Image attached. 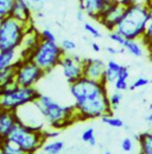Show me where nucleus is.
<instances>
[{"label":"nucleus","mask_w":152,"mask_h":154,"mask_svg":"<svg viewBox=\"0 0 152 154\" xmlns=\"http://www.w3.org/2000/svg\"><path fill=\"white\" fill-rule=\"evenodd\" d=\"M69 91L74 99L78 121L96 119L112 114L107 85L86 77L69 84Z\"/></svg>","instance_id":"obj_1"},{"label":"nucleus","mask_w":152,"mask_h":154,"mask_svg":"<svg viewBox=\"0 0 152 154\" xmlns=\"http://www.w3.org/2000/svg\"><path fill=\"white\" fill-rule=\"evenodd\" d=\"M35 104L51 129H64L78 121L74 105H63L48 94L39 93Z\"/></svg>","instance_id":"obj_2"},{"label":"nucleus","mask_w":152,"mask_h":154,"mask_svg":"<svg viewBox=\"0 0 152 154\" xmlns=\"http://www.w3.org/2000/svg\"><path fill=\"white\" fill-rule=\"evenodd\" d=\"M149 18V7L146 2L132 0L124 13L122 19L116 25L115 31L126 39H142L145 35Z\"/></svg>","instance_id":"obj_3"},{"label":"nucleus","mask_w":152,"mask_h":154,"mask_svg":"<svg viewBox=\"0 0 152 154\" xmlns=\"http://www.w3.org/2000/svg\"><path fill=\"white\" fill-rule=\"evenodd\" d=\"M7 140L19 146L26 153L36 154L42 149L43 145L46 142L48 139L43 129L34 128L22 122H18Z\"/></svg>","instance_id":"obj_4"},{"label":"nucleus","mask_w":152,"mask_h":154,"mask_svg":"<svg viewBox=\"0 0 152 154\" xmlns=\"http://www.w3.org/2000/svg\"><path fill=\"white\" fill-rule=\"evenodd\" d=\"M39 92L36 87H24L13 85L0 90V109L17 111L22 106L36 102Z\"/></svg>","instance_id":"obj_5"},{"label":"nucleus","mask_w":152,"mask_h":154,"mask_svg":"<svg viewBox=\"0 0 152 154\" xmlns=\"http://www.w3.org/2000/svg\"><path fill=\"white\" fill-rule=\"evenodd\" d=\"M29 26L12 16L0 19V51L18 50Z\"/></svg>","instance_id":"obj_6"},{"label":"nucleus","mask_w":152,"mask_h":154,"mask_svg":"<svg viewBox=\"0 0 152 154\" xmlns=\"http://www.w3.org/2000/svg\"><path fill=\"white\" fill-rule=\"evenodd\" d=\"M64 55L60 43L50 41H40L36 49L30 54L29 59L40 67L45 74L60 66V62Z\"/></svg>","instance_id":"obj_7"},{"label":"nucleus","mask_w":152,"mask_h":154,"mask_svg":"<svg viewBox=\"0 0 152 154\" xmlns=\"http://www.w3.org/2000/svg\"><path fill=\"white\" fill-rule=\"evenodd\" d=\"M45 75V72L29 57L20 59L16 63V85L35 87Z\"/></svg>","instance_id":"obj_8"},{"label":"nucleus","mask_w":152,"mask_h":154,"mask_svg":"<svg viewBox=\"0 0 152 154\" xmlns=\"http://www.w3.org/2000/svg\"><path fill=\"white\" fill-rule=\"evenodd\" d=\"M132 0H113L110 6L105 10V12L99 18V23L106 28L108 31L115 30L116 25L120 23V20L124 17V13L127 8V5Z\"/></svg>","instance_id":"obj_9"},{"label":"nucleus","mask_w":152,"mask_h":154,"mask_svg":"<svg viewBox=\"0 0 152 154\" xmlns=\"http://www.w3.org/2000/svg\"><path fill=\"white\" fill-rule=\"evenodd\" d=\"M83 62L84 59H82L77 54H64L61 62L60 68L62 69V74L66 78V80L72 84L80 78L83 77Z\"/></svg>","instance_id":"obj_10"},{"label":"nucleus","mask_w":152,"mask_h":154,"mask_svg":"<svg viewBox=\"0 0 152 154\" xmlns=\"http://www.w3.org/2000/svg\"><path fill=\"white\" fill-rule=\"evenodd\" d=\"M113 0H78L80 10L84 12L87 17L90 19L99 20L105 10L110 6Z\"/></svg>","instance_id":"obj_11"},{"label":"nucleus","mask_w":152,"mask_h":154,"mask_svg":"<svg viewBox=\"0 0 152 154\" xmlns=\"http://www.w3.org/2000/svg\"><path fill=\"white\" fill-rule=\"evenodd\" d=\"M106 72V63L101 59H94L88 57L84 59L83 62V77L95 80V81H102Z\"/></svg>","instance_id":"obj_12"},{"label":"nucleus","mask_w":152,"mask_h":154,"mask_svg":"<svg viewBox=\"0 0 152 154\" xmlns=\"http://www.w3.org/2000/svg\"><path fill=\"white\" fill-rule=\"evenodd\" d=\"M42 41L40 38V31H38L34 25H30L24 35V38L22 41V44L18 49L22 59H26L30 56V54L36 49L39 42Z\"/></svg>","instance_id":"obj_13"},{"label":"nucleus","mask_w":152,"mask_h":154,"mask_svg":"<svg viewBox=\"0 0 152 154\" xmlns=\"http://www.w3.org/2000/svg\"><path fill=\"white\" fill-rule=\"evenodd\" d=\"M19 122L16 111L0 109V142L8 139L11 131Z\"/></svg>","instance_id":"obj_14"},{"label":"nucleus","mask_w":152,"mask_h":154,"mask_svg":"<svg viewBox=\"0 0 152 154\" xmlns=\"http://www.w3.org/2000/svg\"><path fill=\"white\" fill-rule=\"evenodd\" d=\"M11 16L24 24L32 25V7L28 0H16Z\"/></svg>","instance_id":"obj_15"},{"label":"nucleus","mask_w":152,"mask_h":154,"mask_svg":"<svg viewBox=\"0 0 152 154\" xmlns=\"http://www.w3.org/2000/svg\"><path fill=\"white\" fill-rule=\"evenodd\" d=\"M122 68H124V66L121 63H119L118 61H115L113 59L108 60V62L106 63V72H105V77H104V82L106 85H113Z\"/></svg>","instance_id":"obj_16"},{"label":"nucleus","mask_w":152,"mask_h":154,"mask_svg":"<svg viewBox=\"0 0 152 154\" xmlns=\"http://www.w3.org/2000/svg\"><path fill=\"white\" fill-rule=\"evenodd\" d=\"M122 47L126 53L134 57H143L145 55V50H148L143 39H126Z\"/></svg>","instance_id":"obj_17"},{"label":"nucleus","mask_w":152,"mask_h":154,"mask_svg":"<svg viewBox=\"0 0 152 154\" xmlns=\"http://www.w3.org/2000/svg\"><path fill=\"white\" fill-rule=\"evenodd\" d=\"M22 59L18 50L0 51V71H4L8 67L14 66Z\"/></svg>","instance_id":"obj_18"},{"label":"nucleus","mask_w":152,"mask_h":154,"mask_svg":"<svg viewBox=\"0 0 152 154\" xmlns=\"http://www.w3.org/2000/svg\"><path fill=\"white\" fill-rule=\"evenodd\" d=\"M16 84V65L0 71V90L7 88Z\"/></svg>","instance_id":"obj_19"},{"label":"nucleus","mask_w":152,"mask_h":154,"mask_svg":"<svg viewBox=\"0 0 152 154\" xmlns=\"http://www.w3.org/2000/svg\"><path fill=\"white\" fill-rule=\"evenodd\" d=\"M136 139L139 143L140 154H152V130L137 135Z\"/></svg>","instance_id":"obj_20"},{"label":"nucleus","mask_w":152,"mask_h":154,"mask_svg":"<svg viewBox=\"0 0 152 154\" xmlns=\"http://www.w3.org/2000/svg\"><path fill=\"white\" fill-rule=\"evenodd\" d=\"M128 79H130V69H128L127 66H124V68L121 69V72H120L118 79L114 81L113 84L114 90L115 91H120V92L128 90V87H130Z\"/></svg>","instance_id":"obj_21"},{"label":"nucleus","mask_w":152,"mask_h":154,"mask_svg":"<svg viewBox=\"0 0 152 154\" xmlns=\"http://www.w3.org/2000/svg\"><path fill=\"white\" fill-rule=\"evenodd\" d=\"M64 149V142L61 140H50L43 145L42 151L44 154H60Z\"/></svg>","instance_id":"obj_22"},{"label":"nucleus","mask_w":152,"mask_h":154,"mask_svg":"<svg viewBox=\"0 0 152 154\" xmlns=\"http://www.w3.org/2000/svg\"><path fill=\"white\" fill-rule=\"evenodd\" d=\"M146 4L149 7V18H148V25H146L145 35L142 39H143L144 44L148 47L149 44L152 43V0H148Z\"/></svg>","instance_id":"obj_23"},{"label":"nucleus","mask_w":152,"mask_h":154,"mask_svg":"<svg viewBox=\"0 0 152 154\" xmlns=\"http://www.w3.org/2000/svg\"><path fill=\"white\" fill-rule=\"evenodd\" d=\"M0 148L4 154H29L24 149H22L19 146H17L16 143L11 142L10 140H5L0 142Z\"/></svg>","instance_id":"obj_24"},{"label":"nucleus","mask_w":152,"mask_h":154,"mask_svg":"<svg viewBox=\"0 0 152 154\" xmlns=\"http://www.w3.org/2000/svg\"><path fill=\"white\" fill-rule=\"evenodd\" d=\"M101 122L111 128H122L124 127V121L119 117H115L112 114H108V115H105L104 117L100 118Z\"/></svg>","instance_id":"obj_25"},{"label":"nucleus","mask_w":152,"mask_h":154,"mask_svg":"<svg viewBox=\"0 0 152 154\" xmlns=\"http://www.w3.org/2000/svg\"><path fill=\"white\" fill-rule=\"evenodd\" d=\"M16 0H0V19L11 16Z\"/></svg>","instance_id":"obj_26"},{"label":"nucleus","mask_w":152,"mask_h":154,"mask_svg":"<svg viewBox=\"0 0 152 154\" xmlns=\"http://www.w3.org/2000/svg\"><path fill=\"white\" fill-rule=\"evenodd\" d=\"M81 139H82L83 142L88 143V145L92 146V147L96 146V143H98L94 128H92V127H90V128H87L86 130H83V133H82V135H81Z\"/></svg>","instance_id":"obj_27"},{"label":"nucleus","mask_w":152,"mask_h":154,"mask_svg":"<svg viewBox=\"0 0 152 154\" xmlns=\"http://www.w3.org/2000/svg\"><path fill=\"white\" fill-rule=\"evenodd\" d=\"M149 84H150V79H148L146 77L140 75V77H137L133 81H132V82H131V85H130L128 90H130V91H134V90H138V88L145 87V86H148Z\"/></svg>","instance_id":"obj_28"},{"label":"nucleus","mask_w":152,"mask_h":154,"mask_svg":"<svg viewBox=\"0 0 152 154\" xmlns=\"http://www.w3.org/2000/svg\"><path fill=\"white\" fill-rule=\"evenodd\" d=\"M122 97H124V96H122V92L115 91V90H114V92H112L111 94H108L110 104H111L113 111L119 108V105H120V103H121V100H122Z\"/></svg>","instance_id":"obj_29"},{"label":"nucleus","mask_w":152,"mask_h":154,"mask_svg":"<svg viewBox=\"0 0 152 154\" xmlns=\"http://www.w3.org/2000/svg\"><path fill=\"white\" fill-rule=\"evenodd\" d=\"M83 29H84V31H86L90 37H93V38H101V37H102L100 30H99L94 24H92V23H89V22H86V23H84Z\"/></svg>","instance_id":"obj_30"},{"label":"nucleus","mask_w":152,"mask_h":154,"mask_svg":"<svg viewBox=\"0 0 152 154\" xmlns=\"http://www.w3.org/2000/svg\"><path fill=\"white\" fill-rule=\"evenodd\" d=\"M60 45H61L62 50L64 51V54H70V53H73V51L76 50L75 41H73V39L70 38H63L61 41Z\"/></svg>","instance_id":"obj_31"},{"label":"nucleus","mask_w":152,"mask_h":154,"mask_svg":"<svg viewBox=\"0 0 152 154\" xmlns=\"http://www.w3.org/2000/svg\"><path fill=\"white\" fill-rule=\"evenodd\" d=\"M120 147H121V149L125 153H131L134 149V141H133V139H131L128 136L122 139V141L120 143Z\"/></svg>","instance_id":"obj_32"},{"label":"nucleus","mask_w":152,"mask_h":154,"mask_svg":"<svg viewBox=\"0 0 152 154\" xmlns=\"http://www.w3.org/2000/svg\"><path fill=\"white\" fill-rule=\"evenodd\" d=\"M108 38L111 39L113 43L118 44L119 47H122L124 43H125V41H126V38H125L124 36H121V35H120L119 32H116L115 30L110 31V34H108Z\"/></svg>","instance_id":"obj_33"},{"label":"nucleus","mask_w":152,"mask_h":154,"mask_svg":"<svg viewBox=\"0 0 152 154\" xmlns=\"http://www.w3.org/2000/svg\"><path fill=\"white\" fill-rule=\"evenodd\" d=\"M40 38L42 41H50V42H57L56 35L50 29H43L40 31Z\"/></svg>","instance_id":"obj_34"},{"label":"nucleus","mask_w":152,"mask_h":154,"mask_svg":"<svg viewBox=\"0 0 152 154\" xmlns=\"http://www.w3.org/2000/svg\"><path fill=\"white\" fill-rule=\"evenodd\" d=\"M106 51H107L110 55H118V54H124V53H126V50H125L124 47L115 48V47H113V45H108V47H106Z\"/></svg>","instance_id":"obj_35"},{"label":"nucleus","mask_w":152,"mask_h":154,"mask_svg":"<svg viewBox=\"0 0 152 154\" xmlns=\"http://www.w3.org/2000/svg\"><path fill=\"white\" fill-rule=\"evenodd\" d=\"M90 48H92V50L94 53H100L101 51V47H100V44L98 42H92L90 43Z\"/></svg>","instance_id":"obj_36"},{"label":"nucleus","mask_w":152,"mask_h":154,"mask_svg":"<svg viewBox=\"0 0 152 154\" xmlns=\"http://www.w3.org/2000/svg\"><path fill=\"white\" fill-rule=\"evenodd\" d=\"M84 17H86L84 12H83L82 10H80V8H78V11L76 12V19H77L78 22H83V20H84Z\"/></svg>","instance_id":"obj_37"},{"label":"nucleus","mask_w":152,"mask_h":154,"mask_svg":"<svg viewBox=\"0 0 152 154\" xmlns=\"http://www.w3.org/2000/svg\"><path fill=\"white\" fill-rule=\"evenodd\" d=\"M146 49H148V54H149V59H150V61L152 62V43L151 44H149L148 47H146Z\"/></svg>","instance_id":"obj_38"},{"label":"nucleus","mask_w":152,"mask_h":154,"mask_svg":"<svg viewBox=\"0 0 152 154\" xmlns=\"http://www.w3.org/2000/svg\"><path fill=\"white\" fill-rule=\"evenodd\" d=\"M146 121H148L149 123H152V110L149 112V115L146 116Z\"/></svg>","instance_id":"obj_39"},{"label":"nucleus","mask_w":152,"mask_h":154,"mask_svg":"<svg viewBox=\"0 0 152 154\" xmlns=\"http://www.w3.org/2000/svg\"><path fill=\"white\" fill-rule=\"evenodd\" d=\"M32 4H37V5H39V4H42L44 0H30Z\"/></svg>","instance_id":"obj_40"},{"label":"nucleus","mask_w":152,"mask_h":154,"mask_svg":"<svg viewBox=\"0 0 152 154\" xmlns=\"http://www.w3.org/2000/svg\"><path fill=\"white\" fill-rule=\"evenodd\" d=\"M102 154H112V153H111V151H105Z\"/></svg>","instance_id":"obj_41"},{"label":"nucleus","mask_w":152,"mask_h":154,"mask_svg":"<svg viewBox=\"0 0 152 154\" xmlns=\"http://www.w3.org/2000/svg\"><path fill=\"white\" fill-rule=\"evenodd\" d=\"M0 154H4L2 153V151H1V148H0Z\"/></svg>","instance_id":"obj_42"},{"label":"nucleus","mask_w":152,"mask_h":154,"mask_svg":"<svg viewBox=\"0 0 152 154\" xmlns=\"http://www.w3.org/2000/svg\"><path fill=\"white\" fill-rule=\"evenodd\" d=\"M150 84H152V79H151V80H150Z\"/></svg>","instance_id":"obj_43"}]
</instances>
